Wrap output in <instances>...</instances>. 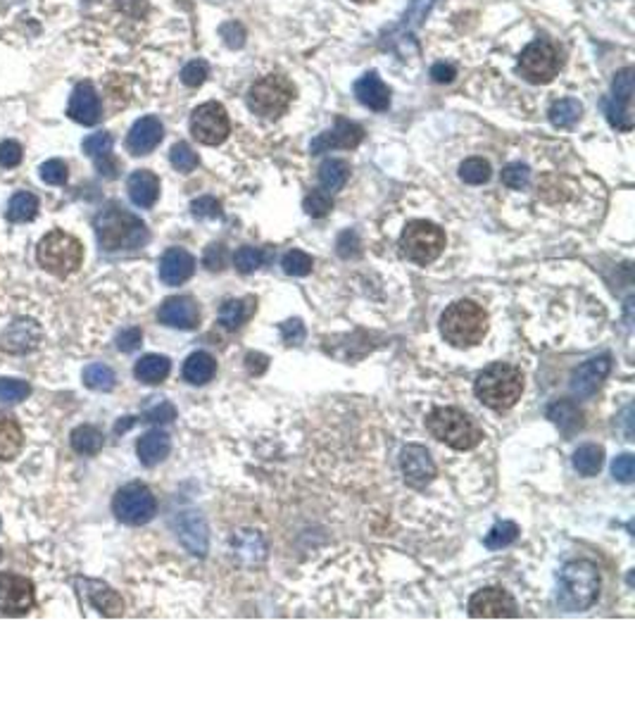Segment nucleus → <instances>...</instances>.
<instances>
[{"mask_svg": "<svg viewBox=\"0 0 635 714\" xmlns=\"http://www.w3.org/2000/svg\"><path fill=\"white\" fill-rule=\"evenodd\" d=\"M157 320L162 321L164 327L191 331V328L198 327L200 310L195 305V300L188 298V295H174V298H167L160 305Z\"/></svg>", "mask_w": 635, "mask_h": 714, "instance_id": "nucleus-17", "label": "nucleus"}, {"mask_svg": "<svg viewBox=\"0 0 635 714\" xmlns=\"http://www.w3.org/2000/svg\"><path fill=\"white\" fill-rule=\"evenodd\" d=\"M281 267H284L285 274H291V277H307V274L312 271L314 260L307 255V253H302V250H288L284 255Z\"/></svg>", "mask_w": 635, "mask_h": 714, "instance_id": "nucleus-45", "label": "nucleus"}, {"mask_svg": "<svg viewBox=\"0 0 635 714\" xmlns=\"http://www.w3.org/2000/svg\"><path fill=\"white\" fill-rule=\"evenodd\" d=\"M193 217L198 220H219L221 217V203L212 195H200L191 203Z\"/></svg>", "mask_w": 635, "mask_h": 714, "instance_id": "nucleus-51", "label": "nucleus"}, {"mask_svg": "<svg viewBox=\"0 0 635 714\" xmlns=\"http://www.w3.org/2000/svg\"><path fill=\"white\" fill-rule=\"evenodd\" d=\"M84 384L91 388V391H112L114 384H117V377L114 371L107 367V364H88L84 369Z\"/></svg>", "mask_w": 635, "mask_h": 714, "instance_id": "nucleus-39", "label": "nucleus"}, {"mask_svg": "<svg viewBox=\"0 0 635 714\" xmlns=\"http://www.w3.org/2000/svg\"><path fill=\"white\" fill-rule=\"evenodd\" d=\"M31 386L21 378H0V403H20L29 398Z\"/></svg>", "mask_w": 635, "mask_h": 714, "instance_id": "nucleus-50", "label": "nucleus"}, {"mask_svg": "<svg viewBox=\"0 0 635 714\" xmlns=\"http://www.w3.org/2000/svg\"><path fill=\"white\" fill-rule=\"evenodd\" d=\"M202 262H205L207 270H221L224 262H227V250H224V245H210L205 250V260Z\"/></svg>", "mask_w": 635, "mask_h": 714, "instance_id": "nucleus-60", "label": "nucleus"}, {"mask_svg": "<svg viewBox=\"0 0 635 714\" xmlns=\"http://www.w3.org/2000/svg\"><path fill=\"white\" fill-rule=\"evenodd\" d=\"M141 341H143L141 328L128 327L124 328V331H120V336H117V348H120L121 353H134V350L141 345Z\"/></svg>", "mask_w": 635, "mask_h": 714, "instance_id": "nucleus-57", "label": "nucleus"}, {"mask_svg": "<svg viewBox=\"0 0 635 714\" xmlns=\"http://www.w3.org/2000/svg\"><path fill=\"white\" fill-rule=\"evenodd\" d=\"M112 512L128 527H141L155 517L157 500L145 484H127L114 495Z\"/></svg>", "mask_w": 635, "mask_h": 714, "instance_id": "nucleus-10", "label": "nucleus"}, {"mask_svg": "<svg viewBox=\"0 0 635 714\" xmlns=\"http://www.w3.org/2000/svg\"><path fill=\"white\" fill-rule=\"evenodd\" d=\"M469 614L474 619L481 617H516V602L502 588H483L471 595Z\"/></svg>", "mask_w": 635, "mask_h": 714, "instance_id": "nucleus-15", "label": "nucleus"}, {"mask_svg": "<svg viewBox=\"0 0 635 714\" xmlns=\"http://www.w3.org/2000/svg\"><path fill=\"white\" fill-rule=\"evenodd\" d=\"M605 114L609 124L619 131H631L633 129V117H631V107H623L619 103H614L612 98L605 100Z\"/></svg>", "mask_w": 635, "mask_h": 714, "instance_id": "nucleus-47", "label": "nucleus"}, {"mask_svg": "<svg viewBox=\"0 0 635 714\" xmlns=\"http://www.w3.org/2000/svg\"><path fill=\"white\" fill-rule=\"evenodd\" d=\"M435 0H409V7L405 10V14H402V21H400V27L395 29L391 34V38H388V48L395 50V46L398 43H405L412 38V34L416 31V29L424 24V20H426V14L431 12V7H433Z\"/></svg>", "mask_w": 635, "mask_h": 714, "instance_id": "nucleus-25", "label": "nucleus"}, {"mask_svg": "<svg viewBox=\"0 0 635 714\" xmlns=\"http://www.w3.org/2000/svg\"><path fill=\"white\" fill-rule=\"evenodd\" d=\"M188 536L195 538V541H193V545H195V548H193V555H205L207 531H205V524H202V519H200L195 512H188V517H184L181 527H178V538H181V543H184Z\"/></svg>", "mask_w": 635, "mask_h": 714, "instance_id": "nucleus-38", "label": "nucleus"}, {"mask_svg": "<svg viewBox=\"0 0 635 714\" xmlns=\"http://www.w3.org/2000/svg\"><path fill=\"white\" fill-rule=\"evenodd\" d=\"M38 174H41V178L45 181V184L64 186L67 184V178H70V167H67L62 160L53 157V160H45V162L41 164Z\"/></svg>", "mask_w": 635, "mask_h": 714, "instance_id": "nucleus-48", "label": "nucleus"}, {"mask_svg": "<svg viewBox=\"0 0 635 714\" xmlns=\"http://www.w3.org/2000/svg\"><path fill=\"white\" fill-rule=\"evenodd\" d=\"M400 467H402L405 481L414 488L431 484L435 477V464L424 445H407L400 452Z\"/></svg>", "mask_w": 635, "mask_h": 714, "instance_id": "nucleus-18", "label": "nucleus"}, {"mask_svg": "<svg viewBox=\"0 0 635 714\" xmlns=\"http://www.w3.org/2000/svg\"><path fill=\"white\" fill-rule=\"evenodd\" d=\"M67 114L77 124L84 127H95L103 117V105H100V95L95 91V86L91 81H81L74 86V91L70 95V105H67Z\"/></svg>", "mask_w": 635, "mask_h": 714, "instance_id": "nucleus-14", "label": "nucleus"}, {"mask_svg": "<svg viewBox=\"0 0 635 714\" xmlns=\"http://www.w3.org/2000/svg\"><path fill=\"white\" fill-rule=\"evenodd\" d=\"M338 255L341 257H355L359 255V236L355 231H342L338 238Z\"/></svg>", "mask_w": 635, "mask_h": 714, "instance_id": "nucleus-59", "label": "nucleus"}, {"mask_svg": "<svg viewBox=\"0 0 635 714\" xmlns=\"http://www.w3.org/2000/svg\"><path fill=\"white\" fill-rule=\"evenodd\" d=\"M350 177V164L345 160H338V157H331V160H324L319 164V186L321 191H341L342 186L348 184Z\"/></svg>", "mask_w": 635, "mask_h": 714, "instance_id": "nucleus-32", "label": "nucleus"}, {"mask_svg": "<svg viewBox=\"0 0 635 714\" xmlns=\"http://www.w3.org/2000/svg\"><path fill=\"white\" fill-rule=\"evenodd\" d=\"M0 557H3V550H0Z\"/></svg>", "mask_w": 635, "mask_h": 714, "instance_id": "nucleus-63", "label": "nucleus"}, {"mask_svg": "<svg viewBox=\"0 0 635 714\" xmlns=\"http://www.w3.org/2000/svg\"><path fill=\"white\" fill-rule=\"evenodd\" d=\"M459 178L464 184L481 186L491 178V164L483 157H469L459 164Z\"/></svg>", "mask_w": 635, "mask_h": 714, "instance_id": "nucleus-40", "label": "nucleus"}, {"mask_svg": "<svg viewBox=\"0 0 635 714\" xmlns=\"http://www.w3.org/2000/svg\"><path fill=\"white\" fill-rule=\"evenodd\" d=\"M516 536H519V527L514 521H499L491 528V534L485 536V548H505V545L516 541Z\"/></svg>", "mask_w": 635, "mask_h": 714, "instance_id": "nucleus-43", "label": "nucleus"}, {"mask_svg": "<svg viewBox=\"0 0 635 714\" xmlns=\"http://www.w3.org/2000/svg\"><path fill=\"white\" fill-rule=\"evenodd\" d=\"M195 271V260L188 250L169 248L160 260V278L167 286H181L193 277Z\"/></svg>", "mask_w": 635, "mask_h": 714, "instance_id": "nucleus-23", "label": "nucleus"}, {"mask_svg": "<svg viewBox=\"0 0 635 714\" xmlns=\"http://www.w3.org/2000/svg\"><path fill=\"white\" fill-rule=\"evenodd\" d=\"M21 160H24V148H21L20 143L12 141V138L0 143V167L3 170H14Z\"/></svg>", "mask_w": 635, "mask_h": 714, "instance_id": "nucleus-53", "label": "nucleus"}, {"mask_svg": "<svg viewBox=\"0 0 635 714\" xmlns=\"http://www.w3.org/2000/svg\"><path fill=\"white\" fill-rule=\"evenodd\" d=\"M612 474L616 481H621V484H631L635 477V460L631 452H623V455H619L616 460H614L612 464Z\"/></svg>", "mask_w": 635, "mask_h": 714, "instance_id": "nucleus-55", "label": "nucleus"}, {"mask_svg": "<svg viewBox=\"0 0 635 714\" xmlns=\"http://www.w3.org/2000/svg\"><path fill=\"white\" fill-rule=\"evenodd\" d=\"M293 98H295V86L291 79L281 74H267L250 86L245 103L250 112L260 114L264 120H278L291 107Z\"/></svg>", "mask_w": 635, "mask_h": 714, "instance_id": "nucleus-7", "label": "nucleus"}, {"mask_svg": "<svg viewBox=\"0 0 635 714\" xmlns=\"http://www.w3.org/2000/svg\"><path fill=\"white\" fill-rule=\"evenodd\" d=\"M41 210V203H38V195L29 191H17L7 203V220L14 221V224H24V221L36 220V214Z\"/></svg>", "mask_w": 635, "mask_h": 714, "instance_id": "nucleus-31", "label": "nucleus"}, {"mask_svg": "<svg viewBox=\"0 0 635 714\" xmlns=\"http://www.w3.org/2000/svg\"><path fill=\"white\" fill-rule=\"evenodd\" d=\"M207 74H210V67H207L205 60H191L181 70V81H184L188 88H198V86L205 84Z\"/></svg>", "mask_w": 635, "mask_h": 714, "instance_id": "nucleus-52", "label": "nucleus"}, {"mask_svg": "<svg viewBox=\"0 0 635 714\" xmlns=\"http://www.w3.org/2000/svg\"><path fill=\"white\" fill-rule=\"evenodd\" d=\"M355 3H359V5H362V3H374V0H355Z\"/></svg>", "mask_w": 635, "mask_h": 714, "instance_id": "nucleus-62", "label": "nucleus"}, {"mask_svg": "<svg viewBox=\"0 0 635 714\" xmlns=\"http://www.w3.org/2000/svg\"><path fill=\"white\" fill-rule=\"evenodd\" d=\"M631 98H633V70L626 67L621 70L612 81V100L619 103L623 107H631Z\"/></svg>", "mask_w": 635, "mask_h": 714, "instance_id": "nucleus-44", "label": "nucleus"}, {"mask_svg": "<svg viewBox=\"0 0 635 714\" xmlns=\"http://www.w3.org/2000/svg\"><path fill=\"white\" fill-rule=\"evenodd\" d=\"M474 391L485 407L505 412L519 403L524 393V371L509 362H492L476 377Z\"/></svg>", "mask_w": 635, "mask_h": 714, "instance_id": "nucleus-2", "label": "nucleus"}, {"mask_svg": "<svg viewBox=\"0 0 635 714\" xmlns=\"http://www.w3.org/2000/svg\"><path fill=\"white\" fill-rule=\"evenodd\" d=\"M219 34L228 48H243V46H245V29H243V24H238V21H227V24H221Z\"/></svg>", "mask_w": 635, "mask_h": 714, "instance_id": "nucleus-56", "label": "nucleus"}, {"mask_svg": "<svg viewBox=\"0 0 635 714\" xmlns=\"http://www.w3.org/2000/svg\"><path fill=\"white\" fill-rule=\"evenodd\" d=\"M581 114H583V105L576 98H562L549 105L548 120L555 129H569L581 120Z\"/></svg>", "mask_w": 635, "mask_h": 714, "instance_id": "nucleus-34", "label": "nucleus"}, {"mask_svg": "<svg viewBox=\"0 0 635 714\" xmlns=\"http://www.w3.org/2000/svg\"><path fill=\"white\" fill-rule=\"evenodd\" d=\"M143 417H145V421H155V424H167V421H171L174 417H177V410H174V405H171V403H167V400H157V403H153V405L145 407V412H143Z\"/></svg>", "mask_w": 635, "mask_h": 714, "instance_id": "nucleus-54", "label": "nucleus"}, {"mask_svg": "<svg viewBox=\"0 0 635 714\" xmlns=\"http://www.w3.org/2000/svg\"><path fill=\"white\" fill-rule=\"evenodd\" d=\"M609 369H612V357L609 355L592 357V360L583 362L571 377V393L578 395V398L595 395L602 381L606 378V374H609Z\"/></svg>", "mask_w": 635, "mask_h": 714, "instance_id": "nucleus-16", "label": "nucleus"}, {"mask_svg": "<svg viewBox=\"0 0 635 714\" xmlns=\"http://www.w3.org/2000/svg\"><path fill=\"white\" fill-rule=\"evenodd\" d=\"M36 605L34 584L20 574H0V612L10 617L27 614Z\"/></svg>", "mask_w": 635, "mask_h": 714, "instance_id": "nucleus-12", "label": "nucleus"}, {"mask_svg": "<svg viewBox=\"0 0 635 714\" xmlns=\"http://www.w3.org/2000/svg\"><path fill=\"white\" fill-rule=\"evenodd\" d=\"M426 428L435 441L455 450H471L483 438L481 428L471 421L469 414L457 407H435L426 417Z\"/></svg>", "mask_w": 635, "mask_h": 714, "instance_id": "nucleus-5", "label": "nucleus"}, {"mask_svg": "<svg viewBox=\"0 0 635 714\" xmlns=\"http://www.w3.org/2000/svg\"><path fill=\"white\" fill-rule=\"evenodd\" d=\"M231 121H228L227 107L221 103H202L191 114V134L202 145H221L228 138Z\"/></svg>", "mask_w": 635, "mask_h": 714, "instance_id": "nucleus-11", "label": "nucleus"}, {"mask_svg": "<svg viewBox=\"0 0 635 714\" xmlns=\"http://www.w3.org/2000/svg\"><path fill=\"white\" fill-rule=\"evenodd\" d=\"M36 260H38V264L48 274L64 278L81 267V262H84V248H81L78 238H74L67 231L53 228V231H48L38 241Z\"/></svg>", "mask_w": 635, "mask_h": 714, "instance_id": "nucleus-6", "label": "nucleus"}, {"mask_svg": "<svg viewBox=\"0 0 635 714\" xmlns=\"http://www.w3.org/2000/svg\"><path fill=\"white\" fill-rule=\"evenodd\" d=\"M41 343V328L34 320H14L10 327L0 334V350L12 353V355H24L38 348Z\"/></svg>", "mask_w": 635, "mask_h": 714, "instance_id": "nucleus-20", "label": "nucleus"}, {"mask_svg": "<svg viewBox=\"0 0 635 714\" xmlns=\"http://www.w3.org/2000/svg\"><path fill=\"white\" fill-rule=\"evenodd\" d=\"M71 448L77 450L78 455H95L103 448V434L100 428L84 424L71 431Z\"/></svg>", "mask_w": 635, "mask_h": 714, "instance_id": "nucleus-37", "label": "nucleus"}, {"mask_svg": "<svg viewBox=\"0 0 635 714\" xmlns=\"http://www.w3.org/2000/svg\"><path fill=\"white\" fill-rule=\"evenodd\" d=\"M112 145L114 138L110 131H98V134L86 136L84 143H81V148H84L86 155L93 160L95 170L100 171V177L105 178L120 177V164H117V160L112 157Z\"/></svg>", "mask_w": 635, "mask_h": 714, "instance_id": "nucleus-21", "label": "nucleus"}, {"mask_svg": "<svg viewBox=\"0 0 635 714\" xmlns=\"http://www.w3.org/2000/svg\"><path fill=\"white\" fill-rule=\"evenodd\" d=\"M21 445H24V434H21L20 424L10 414H0V460L10 462L20 455Z\"/></svg>", "mask_w": 635, "mask_h": 714, "instance_id": "nucleus-28", "label": "nucleus"}, {"mask_svg": "<svg viewBox=\"0 0 635 714\" xmlns=\"http://www.w3.org/2000/svg\"><path fill=\"white\" fill-rule=\"evenodd\" d=\"M602 464H605V450L599 448V445L588 443V445H581V448L573 452V467H576L578 474H583V477H595V474H599Z\"/></svg>", "mask_w": 635, "mask_h": 714, "instance_id": "nucleus-36", "label": "nucleus"}, {"mask_svg": "<svg viewBox=\"0 0 635 714\" xmlns=\"http://www.w3.org/2000/svg\"><path fill=\"white\" fill-rule=\"evenodd\" d=\"M548 419H552L564 434H573L583 427V414L569 400H557L555 405L548 407Z\"/></svg>", "mask_w": 635, "mask_h": 714, "instance_id": "nucleus-33", "label": "nucleus"}, {"mask_svg": "<svg viewBox=\"0 0 635 714\" xmlns=\"http://www.w3.org/2000/svg\"><path fill=\"white\" fill-rule=\"evenodd\" d=\"M457 77V70L449 62H435L431 67V79L435 84H449Z\"/></svg>", "mask_w": 635, "mask_h": 714, "instance_id": "nucleus-61", "label": "nucleus"}, {"mask_svg": "<svg viewBox=\"0 0 635 714\" xmlns=\"http://www.w3.org/2000/svg\"><path fill=\"white\" fill-rule=\"evenodd\" d=\"M599 595L598 567L590 560H573L559 574V605L571 612L592 607Z\"/></svg>", "mask_w": 635, "mask_h": 714, "instance_id": "nucleus-4", "label": "nucleus"}, {"mask_svg": "<svg viewBox=\"0 0 635 714\" xmlns=\"http://www.w3.org/2000/svg\"><path fill=\"white\" fill-rule=\"evenodd\" d=\"M302 207H305V212L309 214V217L321 220V217H326V214L334 210V200H331V195H328L326 191H312L305 200H302Z\"/></svg>", "mask_w": 635, "mask_h": 714, "instance_id": "nucleus-46", "label": "nucleus"}, {"mask_svg": "<svg viewBox=\"0 0 635 714\" xmlns=\"http://www.w3.org/2000/svg\"><path fill=\"white\" fill-rule=\"evenodd\" d=\"M164 127L155 114H145L141 120L134 121V127L127 134V150L131 155H148L162 143Z\"/></svg>", "mask_w": 635, "mask_h": 714, "instance_id": "nucleus-19", "label": "nucleus"}, {"mask_svg": "<svg viewBox=\"0 0 635 714\" xmlns=\"http://www.w3.org/2000/svg\"><path fill=\"white\" fill-rule=\"evenodd\" d=\"M169 369H171L169 357H164V355H143L141 360L136 362L134 374H136V378L141 381V384L157 386V384H162L164 378L169 377Z\"/></svg>", "mask_w": 635, "mask_h": 714, "instance_id": "nucleus-29", "label": "nucleus"}, {"mask_svg": "<svg viewBox=\"0 0 635 714\" xmlns=\"http://www.w3.org/2000/svg\"><path fill=\"white\" fill-rule=\"evenodd\" d=\"M281 336H284V341L288 343V345H300V343L305 341V327H302V321L300 320L284 321V324H281Z\"/></svg>", "mask_w": 635, "mask_h": 714, "instance_id": "nucleus-58", "label": "nucleus"}, {"mask_svg": "<svg viewBox=\"0 0 635 714\" xmlns=\"http://www.w3.org/2000/svg\"><path fill=\"white\" fill-rule=\"evenodd\" d=\"M84 585L91 588V591L86 593H88V598H91V605L95 607L100 614H105V617H120V614L124 612V602H121V598L112 591V588H107V585L100 584V581H84Z\"/></svg>", "mask_w": 635, "mask_h": 714, "instance_id": "nucleus-30", "label": "nucleus"}, {"mask_svg": "<svg viewBox=\"0 0 635 714\" xmlns=\"http://www.w3.org/2000/svg\"><path fill=\"white\" fill-rule=\"evenodd\" d=\"M364 141V129L357 124V121H350L345 117H335L334 129H326L321 131L312 143H309V153L312 155H321V153H328V150L342 148H357L359 143Z\"/></svg>", "mask_w": 635, "mask_h": 714, "instance_id": "nucleus-13", "label": "nucleus"}, {"mask_svg": "<svg viewBox=\"0 0 635 714\" xmlns=\"http://www.w3.org/2000/svg\"><path fill=\"white\" fill-rule=\"evenodd\" d=\"M564 67L562 50L555 43L540 36L521 50L519 74L528 84H549Z\"/></svg>", "mask_w": 635, "mask_h": 714, "instance_id": "nucleus-9", "label": "nucleus"}, {"mask_svg": "<svg viewBox=\"0 0 635 714\" xmlns=\"http://www.w3.org/2000/svg\"><path fill=\"white\" fill-rule=\"evenodd\" d=\"M267 262V253L262 248H252V245H243L241 250H235L234 264L235 270L241 274H250V271L260 270Z\"/></svg>", "mask_w": 635, "mask_h": 714, "instance_id": "nucleus-42", "label": "nucleus"}, {"mask_svg": "<svg viewBox=\"0 0 635 714\" xmlns=\"http://www.w3.org/2000/svg\"><path fill=\"white\" fill-rule=\"evenodd\" d=\"M169 162L171 167L177 171H181V174H191V171L198 167V153H195L188 143L178 141L171 145Z\"/></svg>", "mask_w": 635, "mask_h": 714, "instance_id": "nucleus-41", "label": "nucleus"}, {"mask_svg": "<svg viewBox=\"0 0 635 714\" xmlns=\"http://www.w3.org/2000/svg\"><path fill=\"white\" fill-rule=\"evenodd\" d=\"M252 310H255V305H252V300H234L228 298L221 303L219 307V324L224 328H228V331H234V328H238L243 324V321L248 320L250 314H252Z\"/></svg>", "mask_w": 635, "mask_h": 714, "instance_id": "nucleus-35", "label": "nucleus"}, {"mask_svg": "<svg viewBox=\"0 0 635 714\" xmlns=\"http://www.w3.org/2000/svg\"><path fill=\"white\" fill-rule=\"evenodd\" d=\"M442 248H445V234H442V228L438 224H433V221L412 220L407 221V227L402 228L400 250L414 264L426 267V264L435 262L441 257Z\"/></svg>", "mask_w": 635, "mask_h": 714, "instance_id": "nucleus-8", "label": "nucleus"}, {"mask_svg": "<svg viewBox=\"0 0 635 714\" xmlns=\"http://www.w3.org/2000/svg\"><path fill=\"white\" fill-rule=\"evenodd\" d=\"M528 181H531V170H528V164L509 162L505 170H502V184H505L507 188L521 191V188H526Z\"/></svg>", "mask_w": 635, "mask_h": 714, "instance_id": "nucleus-49", "label": "nucleus"}, {"mask_svg": "<svg viewBox=\"0 0 635 714\" xmlns=\"http://www.w3.org/2000/svg\"><path fill=\"white\" fill-rule=\"evenodd\" d=\"M488 331V314L474 300H457L442 312L441 334L455 348H471L483 341Z\"/></svg>", "mask_w": 635, "mask_h": 714, "instance_id": "nucleus-3", "label": "nucleus"}, {"mask_svg": "<svg viewBox=\"0 0 635 714\" xmlns=\"http://www.w3.org/2000/svg\"><path fill=\"white\" fill-rule=\"evenodd\" d=\"M355 95L364 107L374 112H383L391 107V88L383 84V79L376 71H367L355 81Z\"/></svg>", "mask_w": 635, "mask_h": 714, "instance_id": "nucleus-22", "label": "nucleus"}, {"mask_svg": "<svg viewBox=\"0 0 635 714\" xmlns=\"http://www.w3.org/2000/svg\"><path fill=\"white\" fill-rule=\"evenodd\" d=\"M214 371H217V362L214 357L205 350H195L193 355L186 357L184 362V378L193 386H205L207 381H212Z\"/></svg>", "mask_w": 635, "mask_h": 714, "instance_id": "nucleus-27", "label": "nucleus"}, {"mask_svg": "<svg viewBox=\"0 0 635 714\" xmlns=\"http://www.w3.org/2000/svg\"><path fill=\"white\" fill-rule=\"evenodd\" d=\"M127 191L136 207H153L160 198V178L150 170H136L127 178Z\"/></svg>", "mask_w": 635, "mask_h": 714, "instance_id": "nucleus-24", "label": "nucleus"}, {"mask_svg": "<svg viewBox=\"0 0 635 714\" xmlns=\"http://www.w3.org/2000/svg\"><path fill=\"white\" fill-rule=\"evenodd\" d=\"M95 238L105 253H124V250L143 248L150 238V231L141 217H136L117 203H107L95 214Z\"/></svg>", "mask_w": 635, "mask_h": 714, "instance_id": "nucleus-1", "label": "nucleus"}, {"mask_svg": "<svg viewBox=\"0 0 635 714\" xmlns=\"http://www.w3.org/2000/svg\"><path fill=\"white\" fill-rule=\"evenodd\" d=\"M169 450H171V441L164 431H148V434H143L141 438H138V443H136L138 460H141L145 467H155V464L162 462L164 457L169 455Z\"/></svg>", "mask_w": 635, "mask_h": 714, "instance_id": "nucleus-26", "label": "nucleus"}]
</instances>
